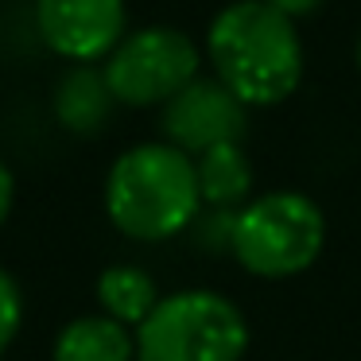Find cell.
<instances>
[{"label": "cell", "mask_w": 361, "mask_h": 361, "mask_svg": "<svg viewBox=\"0 0 361 361\" xmlns=\"http://www.w3.org/2000/svg\"><path fill=\"white\" fill-rule=\"evenodd\" d=\"M214 78L249 109L280 105L303 78V43L295 20L280 16L264 0H233L206 32Z\"/></svg>", "instance_id": "6da1fadb"}, {"label": "cell", "mask_w": 361, "mask_h": 361, "mask_svg": "<svg viewBox=\"0 0 361 361\" xmlns=\"http://www.w3.org/2000/svg\"><path fill=\"white\" fill-rule=\"evenodd\" d=\"M195 159L175 144H136L105 179L109 221L133 241H167L198 218Z\"/></svg>", "instance_id": "7a4b0ae2"}, {"label": "cell", "mask_w": 361, "mask_h": 361, "mask_svg": "<svg viewBox=\"0 0 361 361\" xmlns=\"http://www.w3.org/2000/svg\"><path fill=\"white\" fill-rule=\"evenodd\" d=\"M326 245V218L299 190H272L249 198L229 226L237 264L260 280H288L319 260Z\"/></svg>", "instance_id": "3957f363"}, {"label": "cell", "mask_w": 361, "mask_h": 361, "mask_svg": "<svg viewBox=\"0 0 361 361\" xmlns=\"http://www.w3.org/2000/svg\"><path fill=\"white\" fill-rule=\"evenodd\" d=\"M249 322L233 299L206 288L175 291L136 326V361H241Z\"/></svg>", "instance_id": "277c9868"}, {"label": "cell", "mask_w": 361, "mask_h": 361, "mask_svg": "<svg viewBox=\"0 0 361 361\" xmlns=\"http://www.w3.org/2000/svg\"><path fill=\"white\" fill-rule=\"evenodd\" d=\"M195 39L175 27H140L125 35L105 59V86L113 102L125 105H167L179 90H187L198 78Z\"/></svg>", "instance_id": "5b68a950"}, {"label": "cell", "mask_w": 361, "mask_h": 361, "mask_svg": "<svg viewBox=\"0 0 361 361\" xmlns=\"http://www.w3.org/2000/svg\"><path fill=\"white\" fill-rule=\"evenodd\" d=\"M35 27L55 55L90 66L125 39V0H35Z\"/></svg>", "instance_id": "8992f818"}, {"label": "cell", "mask_w": 361, "mask_h": 361, "mask_svg": "<svg viewBox=\"0 0 361 361\" xmlns=\"http://www.w3.org/2000/svg\"><path fill=\"white\" fill-rule=\"evenodd\" d=\"M245 133V105L218 78H195L164 105V136L190 159L218 144H237Z\"/></svg>", "instance_id": "52a82bcc"}, {"label": "cell", "mask_w": 361, "mask_h": 361, "mask_svg": "<svg viewBox=\"0 0 361 361\" xmlns=\"http://www.w3.org/2000/svg\"><path fill=\"white\" fill-rule=\"evenodd\" d=\"M51 361H136V338L109 314H86L59 330Z\"/></svg>", "instance_id": "ba28073f"}, {"label": "cell", "mask_w": 361, "mask_h": 361, "mask_svg": "<svg viewBox=\"0 0 361 361\" xmlns=\"http://www.w3.org/2000/svg\"><path fill=\"white\" fill-rule=\"evenodd\" d=\"M195 175H198V195L214 210L245 206L252 190V164L241 144H218V148L195 156Z\"/></svg>", "instance_id": "9c48e42d"}, {"label": "cell", "mask_w": 361, "mask_h": 361, "mask_svg": "<svg viewBox=\"0 0 361 361\" xmlns=\"http://www.w3.org/2000/svg\"><path fill=\"white\" fill-rule=\"evenodd\" d=\"M159 288L144 268L136 264H113L97 276V303L121 326H140L159 303Z\"/></svg>", "instance_id": "30bf717a"}, {"label": "cell", "mask_w": 361, "mask_h": 361, "mask_svg": "<svg viewBox=\"0 0 361 361\" xmlns=\"http://www.w3.org/2000/svg\"><path fill=\"white\" fill-rule=\"evenodd\" d=\"M109 109L113 94L105 86V74L90 71V66L71 71L55 94V113L71 133H97L109 121Z\"/></svg>", "instance_id": "8fae6325"}, {"label": "cell", "mask_w": 361, "mask_h": 361, "mask_svg": "<svg viewBox=\"0 0 361 361\" xmlns=\"http://www.w3.org/2000/svg\"><path fill=\"white\" fill-rule=\"evenodd\" d=\"M20 322H24V299H20V288L4 268H0V353L12 345Z\"/></svg>", "instance_id": "7c38bea8"}, {"label": "cell", "mask_w": 361, "mask_h": 361, "mask_svg": "<svg viewBox=\"0 0 361 361\" xmlns=\"http://www.w3.org/2000/svg\"><path fill=\"white\" fill-rule=\"evenodd\" d=\"M264 4L276 8L280 16H288V20H303V16H311V12L322 8V0H264Z\"/></svg>", "instance_id": "4fadbf2b"}, {"label": "cell", "mask_w": 361, "mask_h": 361, "mask_svg": "<svg viewBox=\"0 0 361 361\" xmlns=\"http://www.w3.org/2000/svg\"><path fill=\"white\" fill-rule=\"evenodd\" d=\"M12 198H16V179H12L8 164L0 159V221L8 218V210H12Z\"/></svg>", "instance_id": "5bb4252c"}, {"label": "cell", "mask_w": 361, "mask_h": 361, "mask_svg": "<svg viewBox=\"0 0 361 361\" xmlns=\"http://www.w3.org/2000/svg\"><path fill=\"white\" fill-rule=\"evenodd\" d=\"M353 59H357V71H361V35H357V51H353Z\"/></svg>", "instance_id": "9a60e30c"}]
</instances>
